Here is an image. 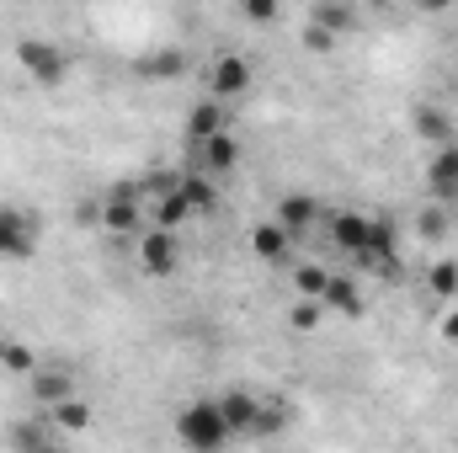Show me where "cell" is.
<instances>
[{"label":"cell","mask_w":458,"mask_h":453,"mask_svg":"<svg viewBox=\"0 0 458 453\" xmlns=\"http://www.w3.org/2000/svg\"><path fill=\"white\" fill-rule=\"evenodd\" d=\"M176 438L187 453H219L229 443V427L219 416V400H192L187 411H176Z\"/></svg>","instance_id":"obj_1"},{"label":"cell","mask_w":458,"mask_h":453,"mask_svg":"<svg viewBox=\"0 0 458 453\" xmlns=\"http://www.w3.org/2000/svg\"><path fill=\"white\" fill-rule=\"evenodd\" d=\"M16 64H21L38 86H64V81H70V59H64L54 43H43V38H21V43H16Z\"/></svg>","instance_id":"obj_2"},{"label":"cell","mask_w":458,"mask_h":453,"mask_svg":"<svg viewBox=\"0 0 458 453\" xmlns=\"http://www.w3.org/2000/svg\"><path fill=\"white\" fill-rule=\"evenodd\" d=\"M32 251H38V219H32L27 209L0 203V256H11V261H32Z\"/></svg>","instance_id":"obj_3"},{"label":"cell","mask_w":458,"mask_h":453,"mask_svg":"<svg viewBox=\"0 0 458 453\" xmlns=\"http://www.w3.org/2000/svg\"><path fill=\"white\" fill-rule=\"evenodd\" d=\"M176 261H182L176 235H171V229H144V240H139V267H144V272H155V278H171V272H176Z\"/></svg>","instance_id":"obj_4"},{"label":"cell","mask_w":458,"mask_h":453,"mask_svg":"<svg viewBox=\"0 0 458 453\" xmlns=\"http://www.w3.org/2000/svg\"><path fill=\"white\" fill-rule=\"evenodd\" d=\"M250 251H256L261 261H272V267H288V261H293V235L277 225V219H267V225L250 229Z\"/></svg>","instance_id":"obj_5"},{"label":"cell","mask_w":458,"mask_h":453,"mask_svg":"<svg viewBox=\"0 0 458 453\" xmlns=\"http://www.w3.org/2000/svg\"><path fill=\"white\" fill-rule=\"evenodd\" d=\"M208 91H214V102L245 97V91H250V64H245L240 54H225V59L214 64V75H208Z\"/></svg>","instance_id":"obj_6"},{"label":"cell","mask_w":458,"mask_h":453,"mask_svg":"<svg viewBox=\"0 0 458 453\" xmlns=\"http://www.w3.org/2000/svg\"><path fill=\"white\" fill-rule=\"evenodd\" d=\"M368 235H373V219H368V214H352V209L331 214V240L342 245L346 256H357V261H362V251H368Z\"/></svg>","instance_id":"obj_7"},{"label":"cell","mask_w":458,"mask_h":453,"mask_svg":"<svg viewBox=\"0 0 458 453\" xmlns=\"http://www.w3.org/2000/svg\"><path fill=\"white\" fill-rule=\"evenodd\" d=\"M427 187H432V198H443V203L458 198V144H443V150L427 160Z\"/></svg>","instance_id":"obj_8"},{"label":"cell","mask_w":458,"mask_h":453,"mask_svg":"<svg viewBox=\"0 0 458 453\" xmlns=\"http://www.w3.org/2000/svg\"><path fill=\"white\" fill-rule=\"evenodd\" d=\"M70 395H75V379H70L64 368H32V400H38L43 411L64 406Z\"/></svg>","instance_id":"obj_9"},{"label":"cell","mask_w":458,"mask_h":453,"mask_svg":"<svg viewBox=\"0 0 458 453\" xmlns=\"http://www.w3.org/2000/svg\"><path fill=\"white\" fill-rule=\"evenodd\" d=\"M315 219H320V203H315L310 192H288V198L277 203V225L288 229L293 240H299V235H310V229H315Z\"/></svg>","instance_id":"obj_10"},{"label":"cell","mask_w":458,"mask_h":453,"mask_svg":"<svg viewBox=\"0 0 458 453\" xmlns=\"http://www.w3.org/2000/svg\"><path fill=\"white\" fill-rule=\"evenodd\" d=\"M256 411H261V400H256V395H245V389L219 395V416H225L229 438H234V432H250V427H256Z\"/></svg>","instance_id":"obj_11"},{"label":"cell","mask_w":458,"mask_h":453,"mask_svg":"<svg viewBox=\"0 0 458 453\" xmlns=\"http://www.w3.org/2000/svg\"><path fill=\"white\" fill-rule=\"evenodd\" d=\"M225 102H214V97H203L198 107H187V139H198V144H208L214 133H225Z\"/></svg>","instance_id":"obj_12"},{"label":"cell","mask_w":458,"mask_h":453,"mask_svg":"<svg viewBox=\"0 0 458 453\" xmlns=\"http://www.w3.org/2000/svg\"><path fill=\"white\" fill-rule=\"evenodd\" d=\"M102 229H113V235H133V229H144V209H139L128 192H117L113 203H102Z\"/></svg>","instance_id":"obj_13"},{"label":"cell","mask_w":458,"mask_h":453,"mask_svg":"<svg viewBox=\"0 0 458 453\" xmlns=\"http://www.w3.org/2000/svg\"><path fill=\"white\" fill-rule=\"evenodd\" d=\"M240 166V144H234V133H214L208 144H203V171L208 176H225V171H234Z\"/></svg>","instance_id":"obj_14"},{"label":"cell","mask_w":458,"mask_h":453,"mask_svg":"<svg viewBox=\"0 0 458 453\" xmlns=\"http://www.w3.org/2000/svg\"><path fill=\"white\" fill-rule=\"evenodd\" d=\"M149 214H155V229H171V235L192 219V209H187V198H182L176 187H165V192L155 198V209H149Z\"/></svg>","instance_id":"obj_15"},{"label":"cell","mask_w":458,"mask_h":453,"mask_svg":"<svg viewBox=\"0 0 458 453\" xmlns=\"http://www.w3.org/2000/svg\"><path fill=\"white\" fill-rule=\"evenodd\" d=\"M133 70H139L144 81H171V75H182V70H187V59H182L176 48H160V54H144V59H133Z\"/></svg>","instance_id":"obj_16"},{"label":"cell","mask_w":458,"mask_h":453,"mask_svg":"<svg viewBox=\"0 0 458 453\" xmlns=\"http://www.w3.org/2000/svg\"><path fill=\"white\" fill-rule=\"evenodd\" d=\"M416 133L443 150V144H454V117L443 113V107H416Z\"/></svg>","instance_id":"obj_17"},{"label":"cell","mask_w":458,"mask_h":453,"mask_svg":"<svg viewBox=\"0 0 458 453\" xmlns=\"http://www.w3.org/2000/svg\"><path fill=\"white\" fill-rule=\"evenodd\" d=\"M176 192L187 198V209H192V219H198V214H208V209L219 203V192H214V182H208V176H198V171H192V176H182V182H176Z\"/></svg>","instance_id":"obj_18"},{"label":"cell","mask_w":458,"mask_h":453,"mask_svg":"<svg viewBox=\"0 0 458 453\" xmlns=\"http://www.w3.org/2000/svg\"><path fill=\"white\" fill-rule=\"evenodd\" d=\"M293 288H299L304 299H315V304H320V299H326V288H331V272H326L320 261H299V267H293Z\"/></svg>","instance_id":"obj_19"},{"label":"cell","mask_w":458,"mask_h":453,"mask_svg":"<svg viewBox=\"0 0 458 453\" xmlns=\"http://www.w3.org/2000/svg\"><path fill=\"white\" fill-rule=\"evenodd\" d=\"M48 427H59V432H86V427H91V406L70 395L64 406H54V411H48Z\"/></svg>","instance_id":"obj_20"},{"label":"cell","mask_w":458,"mask_h":453,"mask_svg":"<svg viewBox=\"0 0 458 453\" xmlns=\"http://www.w3.org/2000/svg\"><path fill=\"white\" fill-rule=\"evenodd\" d=\"M320 304H331L336 315H362V294H357V283L352 278H331V288H326V299Z\"/></svg>","instance_id":"obj_21"},{"label":"cell","mask_w":458,"mask_h":453,"mask_svg":"<svg viewBox=\"0 0 458 453\" xmlns=\"http://www.w3.org/2000/svg\"><path fill=\"white\" fill-rule=\"evenodd\" d=\"M5 443L16 453H32L48 443V422H11V432H5Z\"/></svg>","instance_id":"obj_22"},{"label":"cell","mask_w":458,"mask_h":453,"mask_svg":"<svg viewBox=\"0 0 458 453\" xmlns=\"http://www.w3.org/2000/svg\"><path fill=\"white\" fill-rule=\"evenodd\" d=\"M352 21H357L352 5H315V11H310V27H320V32H331V38H336L342 27H352Z\"/></svg>","instance_id":"obj_23"},{"label":"cell","mask_w":458,"mask_h":453,"mask_svg":"<svg viewBox=\"0 0 458 453\" xmlns=\"http://www.w3.org/2000/svg\"><path fill=\"white\" fill-rule=\"evenodd\" d=\"M288 416H293V411H288L283 400H267V406L256 411V427H250V438H272V432H283V427H288Z\"/></svg>","instance_id":"obj_24"},{"label":"cell","mask_w":458,"mask_h":453,"mask_svg":"<svg viewBox=\"0 0 458 453\" xmlns=\"http://www.w3.org/2000/svg\"><path fill=\"white\" fill-rule=\"evenodd\" d=\"M427 283H432V294L437 299H458V261H432V272H427Z\"/></svg>","instance_id":"obj_25"},{"label":"cell","mask_w":458,"mask_h":453,"mask_svg":"<svg viewBox=\"0 0 458 453\" xmlns=\"http://www.w3.org/2000/svg\"><path fill=\"white\" fill-rule=\"evenodd\" d=\"M0 368H11V373H32V352H27L21 341H0Z\"/></svg>","instance_id":"obj_26"},{"label":"cell","mask_w":458,"mask_h":453,"mask_svg":"<svg viewBox=\"0 0 458 453\" xmlns=\"http://www.w3.org/2000/svg\"><path fill=\"white\" fill-rule=\"evenodd\" d=\"M320 315H326V304L299 299V304H293V331H315V326H320Z\"/></svg>","instance_id":"obj_27"},{"label":"cell","mask_w":458,"mask_h":453,"mask_svg":"<svg viewBox=\"0 0 458 453\" xmlns=\"http://www.w3.org/2000/svg\"><path fill=\"white\" fill-rule=\"evenodd\" d=\"M240 11H245V16H250V21H261V27H267V21H277V16H283V5H277V0H245V5H240Z\"/></svg>","instance_id":"obj_28"},{"label":"cell","mask_w":458,"mask_h":453,"mask_svg":"<svg viewBox=\"0 0 458 453\" xmlns=\"http://www.w3.org/2000/svg\"><path fill=\"white\" fill-rule=\"evenodd\" d=\"M304 48H310V54H331V48H336V38H331V32H320V27H304Z\"/></svg>","instance_id":"obj_29"},{"label":"cell","mask_w":458,"mask_h":453,"mask_svg":"<svg viewBox=\"0 0 458 453\" xmlns=\"http://www.w3.org/2000/svg\"><path fill=\"white\" fill-rule=\"evenodd\" d=\"M421 235H427V240H443V235H448V219H443L437 209H432V214H421Z\"/></svg>","instance_id":"obj_30"},{"label":"cell","mask_w":458,"mask_h":453,"mask_svg":"<svg viewBox=\"0 0 458 453\" xmlns=\"http://www.w3.org/2000/svg\"><path fill=\"white\" fill-rule=\"evenodd\" d=\"M443 341H454V346H458V304L443 315Z\"/></svg>","instance_id":"obj_31"},{"label":"cell","mask_w":458,"mask_h":453,"mask_svg":"<svg viewBox=\"0 0 458 453\" xmlns=\"http://www.w3.org/2000/svg\"><path fill=\"white\" fill-rule=\"evenodd\" d=\"M32 453H70V449H59V443H54V438H48V443H43V449H32Z\"/></svg>","instance_id":"obj_32"}]
</instances>
